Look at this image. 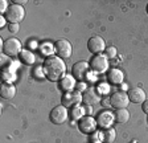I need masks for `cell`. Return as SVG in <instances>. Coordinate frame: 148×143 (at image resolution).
<instances>
[{
    "label": "cell",
    "mask_w": 148,
    "mask_h": 143,
    "mask_svg": "<svg viewBox=\"0 0 148 143\" xmlns=\"http://www.w3.org/2000/svg\"><path fill=\"white\" fill-rule=\"evenodd\" d=\"M5 21H7L5 17H1V19H0V25H1V28H3V25L5 24Z\"/></svg>",
    "instance_id": "f546056e"
},
{
    "label": "cell",
    "mask_w": 148,
    "mask_h": 143,
    "mask_svg": "<svg viewBox=\"0 0 148 143\" xmlns=\"http://www.w3.org/2000/svg\"><path fill=\"white\" fill-rule=\"evenodd\" d=\"M115 139V130L114 129H107V130L103 133V140L106 143H112Z\"/></svg>",
    "instance_id": "ffe728a7"
},
{
    "label": "cell",
    "mask_w": 148,
    "mask_h": 143,
    "mask_svg": "<svg viewBox=\"0 0 148 143\" xmlns=\"http://www.w3.org/2000/svg\"><path fill=\"white\" fill-rule=\"evenodd\" d=\"M16 94V87L12 84H8V82H4L1 84V89H0V96L4 100H12Z\"/></svg>",
    "instance_id": "9a60e30c"
},
{
    "label": "cell",
    "mask_w": 148,
    "mask_h": 143,
    "mask_svg": "<svg viewBox=\"0 0 148 143\" xmlns=\"http://www.w3.org/2000/svg\"><path fill=\"white\" fill-rule=\"evenodd\" d=\"M42 73L46 80L52 82H58L66 76V65L58 56L46 57L42 65Z\"/></svg>",
    "instance_id": "6da1fadb"
},
{
    "label": "cell",
    "mask_w": 148,
    "mask_h": 143,
    "mask_svg": "<svg viewBox=\"0 0 148 143\" xmlns=\"http://www.w3.org/2000/svg\"><path fill=\"white\" fill-rule=\"evenodd\" d=\"M114 115L116 122H119V123H126L130 119V111L127 109H118Z\"/></svg>",
    "instance_id": "d6986e66"
},
{
    "label": "cell",
    "mask_w": 148,
    "mask_h": 143,
    "mask_svg": "<svg viewBox=\"0 0 148 143\" xmlns=\"http://www.w3.org/2000/svg\"><path fill=\"white\" fill-rule=\"evenodd\" d=\"M15 4H17V6H24V4H27V0H16Z\"/></svg>",
    "instance_id": "f1b7e54d"
},
{
    "label": "cell",
    "mask_w": 148,
    "mask_h": 143,
    "mask_svg": "<svg viewBox=\"0 0 148 143\" xmlns=\"http://www.w3.org/2000/svg\"><path fill=\"white\" fill-rule=\"evenodd\" d=\"M90 68L94 73H105L108 69V58L105 54H95L90 61Z\"/></svg>",
    "instance_id": "5b68a950"
},
{
    "label": "cell",
    "mask_w": 148,
    "mask_h": 143,
    "mask_svg": "<svg viewBox=\"0 0 148 143\" xmlns=\"http://www.w3.org/2000/svg\"><path fill=\"white\" fill-rule=\"evenodd\" d=\"M3 80L9 84V81H13V80H15V76L13 74H7V72H3Z\"/></svg>",
    "instance_id": "603a6c76"
},
{
    "label": "cell",
    "mask_w": 148,
    "mask_h": 143,
    "mask_svg": "<svg viewBox=\"0 0 148 143\" xmlns=\"http://www.w3.org/2000/svg\"><path fill=\"white\" fill-rule=\"evenodd\" d=\"M82 101L86 103V105L91 106V105H94V103H97L99 101V96L94 89H87L82 96Z\"/></svg>",
    "instance_id": "2e32d148"
},
{
    "label": "cell",
    "mask_w": 148,
    "mask_h": 143,
    "mask_svg": "<svg viewBox=\"0 0 148 143\" xmlns=\"http://www.w3.org/2000/svg\"><path fill=\"white\" fill-rule=\"evenodd\" d=\"M142 110L145 113V114H148V100H145L144 102L142 103Z\"/></svg>",
    "instance_id": "4316f807"
},
{
    "label": "cell",
    "mask_w": 148,
    "mask_h": 143,
    "mask_svg": "<svg viewBox=\"0 0 148 143\" xmlns=\"http://www.w3.org/2000/svg\"><path fill=\"white\" fill-rule=\"evenodd\" d=\"M99 89H102V90H101L102 93H106V91H107V93H108V91H110V87H108L106 84H102L101 86H99Z\"/></svg>",
    "instance_id": "83f0119b"
},
{
    "label": "cell",
    "mask_w": 148,
    "mask_h": 143,
    "mask_svg": "<svg viewBox=\"0 0 148 143\" xmlns=\"http://www.w3.org/2000/svg\"><path fill=\"white\" fill-rule=\"evenodd\" d=\"M18 58H20V61H21L23 64H25V65H33L34 61H36L34 54L31 52V50H27V49H23L21 52H20Z\"/></svg>",
    "instance_id": "ac0fdd59"
},
{
    "label": "cell",
    "mask_w": 148,
    "mask_h": 143,
    "mask_svg": "<svg viewBox=\"0 0 148 143\" xmlns=\"http://www.w3.org/2000/svg\"><path fill=\"white\" fill-rule=\"evenodd\" d=\"M77 90L79 91V93H82V91H86L87 90L86 84H83V82H78V84H77Z\"/></svg>",
    "instance_id": "cb8c5ba5"
},
{
    "label": "cell",
    "mask_w": 148,
    "mask_h": 143,
    "mask_svg": "<svg viewBox=\"0 0 148 143\" xmlns=\"http://www.w3.org/2000/svg\"><path fill=\"white\" fill-rule=\"evenodd\" d=\"M114 117L115 115L111 111H108V110L101 111L98 115H97V124L102 129L110 127L111 124H112V122H114Z\"/></svg>",
    "instance_id": "7c38bea8"
},
{
    "label": "cell",
    "mask_w": 148,
    "mask_h": 143,
    "mask_svg": "<svg viewBox=\"0 0 148 143\" xmlns=\"http://www.w3.org/2000/svg\"><path fill=\"white\" fill-rule=\"evenodd\" d=\"M68 117H69L68 109H66L64 105H60V106H56L54 109L50 111L49 119H50V122L54 124H62L66 122Z\"/></svg>",
    "instance_id": "8992f818"
},
{
    "label": "cell",
    "mask_w": 148,
    "mask_h": 143,
    "mask_svg": "<svg viewBox=\"0 0 148 143\" xmlns=\"http://www.w3.org/2000/svg\"><path fill=\"white\" fill-rule=\"evenodd\" d=\"M4 17H5V20L9 24H18L25 17L24 7L17 6L15 3L12 6H8V10L4 13Z\"/></svg>",
    "instance_id": "7a4b0ae2"
},
{
    "label": "cell",
    "mask_w": 148,
    "mask_h": 143,
    "mask_svg": "<svg viewBox=\"0 0 148 143\" xmlns=\"http://www.w3.org/2000/svg\"><path fill=\"white\" fill-rule=\"evenodd\" d=\"M54 50L56 54L60 57V58H69L71 56V52H73V47L71 44L69 43L66 38H60L54 43Z\"/></svg>",
    "instance_id": "277c9868"
},
{
    "label": "cell",
    "mask_w": 148,
    "mask_h": 143,
    "mask_svg": "<svg viewBox=\"0 0 148 143\" xmlns=\"http://www.w3.org/2000/svg\"><path fill=\"white\" fill-rule=\"evenodd\" d=\"M9 32H12V33H17L18 32V24H9Z\"/></svg>",
    "instance_id": "484cf974"
},
{
    "label": "cell",
    "mask_w": 148,
    "mask_h": 143,
    "mask_svg": "<svg viewBox=\"0 0 148 143\" xmlns=\"http://www.w3.org/2000/svg\"><path fill=\"white\" fill-rule=\"evenodd\" d=\"M87 49L94 54H101L106 49V43L101 36H92L87 41Z\"/></svg>",
    "instance_id": "8fae6325"
},
{
    "label": "cell",
    "mask_w": 148,
    "mask_h": 143,
    "mask_svg": "<svg viewBox=\"0 0 148 143\" xmlns=\"http://www.w3.org/2000/svg\"><path fill=\"white\" fill-rule=\"evenodd\" d=\"M60 85H61V89L65 93L73 91L74 86H75V78H74L73 76H65L61 81H60Z\"/></svg>",
    "instance_id": "e0dca14e"
},
{
    "label": "cell",
    "mask_w": 148,
    "mask_h": 143,
    "mask_svg": "<svg viewBox=\"0 0 148 143\" xmlns=\"http://www.w3.org/2000/svg\"><path fill=\"white\" fill-rule=\"evenodd\" d=\"M7 1L5 0H3V1H0V12L1 13H5L7 12V10H8V7H7Z\"/></svg>",
    "instance_id": "d4e9b609"
},
{
    "label": "cell",
    "mask_w": 148,
    "mask_h": 143,
    "mask_svg": "<svg viewBox=\"0 0 148 143\" xmlns=\"http://www.w3.org/2000/svg\"><path fill=\"white\" fill-rule=\"evenodd\" d=\"M95 143H98V142H95Z\"/></svg>",
    "instance_id": "d6a6232c"
},
{
    "label": "cell",
    "mask_w": 148,
    "mask_h": 143,
    "mask_svg": "<svg viewBox=\"0 0 148 143\" xmlns=\"http://www.w3.org/2000/svg\"><path fill=\"white\" fill-rule=\"evenodd\" d=\"M118 54V50H116V48L115 47H106V49H105V56L107 57V58H114L115 56Z\"/></svg>",
    "instance_id": "44dd1931"
},
{
    "label": "cell",
    "mask_w": 148,
    "mask_h": 143,
    "mask_svg": "<svg viewBox=\"0 0 148 143\" xmlns=\"http://www.w3.org/2000/svg\"><path fill=\"white\" fill-rule=\"evenodd\" d=\"M89 68H90V64H87L86 61L75 62L73 65V68H71L73 77L75 78L78 82H83V80H86L87 74H89Z\"/></svg>",
    "instance_id": "52a82bcc"
},
{
    "label": "cell",
    "mask_w": 148,
    "mask_h": 143,
    "mask_svg": "<svg viewBox=\"0 0 148 143\" xmlns=\"http://www.w3.org/2000/svg\"><path fill=\"white\" fill-rule=\"evenodd\" d=\"M97 119H94L91 115H83L78 122V129L83 134H92L97 130Z\"/></svg>",
    "instance_id": "9c48e42d"
},
{
    "label": "cell",
    "mask_w": 148,
    "mask_h": 143,
    "mask_svg": "<svg viewBox=\"0 0 148 143\" xmlns=\"http://www.w3.org/2000/svg\"><path fill=\"white\" fill-rule=\"evenodd\" d=\"M21 50H23V45L20 43V40L16 37L7 38L3 44V53L5 56H9V57L18 56Z\"/></svg>",
    "instance_id": "3957f363"
},
{
    "label": "cell",
    "mask_w": 148,
    "mask_h": 143,
    "mask_svg": "<svg viewBox=\"0 0 148 143\" xmlns=\"http://www.w3.org/2000/svg\"><path fill=\"white\" fill-rule=\"evenodd\" d=\"M81 115H83V109H82V107H79V106L73 107V110H71V118H73V119H78Z\"/></svg>",
    "instance_id": "7402d4cb"
},
{
    "label": "cell",
    "mask_w": 148,
    "mask_h": 143,
    "mask_svg": "<svg viewBox=\"0 0 148 143\" xmlns=\"http://www.w3.org/2000/svg\"><path fill=\"white\" fill-rule=\"evenodd\" d=\"M128 143H139V142H136V140H131V142H128Z\"/></svg>",
    "instance_id": "4dcf8cb0"
},
{
    "label": "cell",
    "mask_w": 148,
    "mask_h": 143,
    "mask_svg": "<svg viewBox=\"0 0 148 143\" xmlns=\"http://www.w3.org/2000/svg\"><path fill=\"white\" fill-rule=\"evenodd\" d=\"M145 11H147V13H148V4H147V7H145Z\"/></svg>",
    "instance_id": "1f68e13d"
},
{
    "label": "cell",
    "mask_w": 148,
    "mask_h": 143,
    "mask_svg": "<svg viewBox=\"0 0 148 143\" xmlns=\"http://www.w3.org/2000/svg\"><path fill=\"white\" fill-rule=\"evenodd\" d=\"M130 102V98H128V94H126L124 91H115L112 93V96L110 97V103L112 107L115 109H126L128 106Z\"/></svg>",
    "instance_id": "30bf717a"
},
{
    "label": "cell",
    "mask_w": 148,
    "mask_h": 143,
    "mask_svg": "<svg viewBox=\"0 0 148 143\" xmlns=\"http://www.w3.org/2000/svg\"><path fill=\"white\" fill-rule=\"evenodd\" d=\"M123 80H124V74L120 69L112 68V69H108L107 70V81L110 82V84L119 85L123 82Z\"/></svg>",
    "instance_id": "4fadbf2b"
},
{
    "label": "cell",
    "mask_w": 148,
    "mask_h": 143,
    "mask_svg": "<svg viewBox=\"0 0 148 143\" xmlns=\"http://www.w3.org/2000/svg\"><path fill=\"white\" fill-rule=\"evenodd\" d=\"M128 98L130 102L134 103H143L145 101V91L142 87H132L128 91Z\"/></svg>",
    "instance_id": "5bb4252c"
},
{
    "label": "cell",
    "mask_w": 148,
    "mask_h": 143,
    "mask_svg": "<svg viewBox=\"0 0 148 143\" xmlns=\"http://www.w3.org/2000/svg\"><path fill=\"white\" fill-rule=\"evenodd\" d=\"M61 102L66 109H69V107H75V106H78L81 102H82V94H81L78 90L64 93Z\"/></svg>",
    "instance_id": "ba28073f"
}]
</instances>
